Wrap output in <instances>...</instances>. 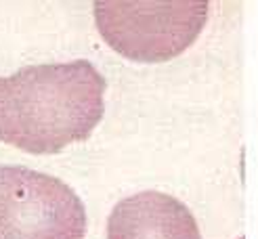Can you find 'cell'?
<instances>
[{
    "mask_svg": "<svg viewBox=\"0 0 258 239\" xmlns=\"http://www.w3.org/2000/svg\"><path fill=\"white\" fill-rule=\"evenodd\" d=\"M105 88L84 59L28 65L0 78V141L36 155L86 141L105 113Z\"/></svg>",
    "mask_w": 258,
    "mask_h": 239,
    "instance_id": "6da1fadb",
    "label": "cell"
},
{
    "mask_svg": "<svg viewBox=\"0 0 258 239\" xmlns=\"http://www.w3.org/2000/svg\"><path fill=\"white\" fill-rule=\"evenodd\" d=\"M208 3L170 0H99L95 21L99 34L115 53L131 61L162 63L187 50L208 19Z\"/></svg>",
    "mask_w": 258,
    "mask_h": 239,
    "instance_id": "7a4b0ae2",
    "label": "cell"
},
{
    "mask_svg": "<svg viewBox=\"0 0 258 239\" xmlns=\"http://www.w3.org/2000/svg\"><path fill=\"white\" fill-rule=\"evenodd\" d=\"M86 210L70 185L23 166H0V239H82Z\"/></svg>",
    "mask_w": 258,
    "mask_h": 239,
    "instance_id": "3957f363",
    "label": "cell"
},
{
    "mask_svg": "<svg viewBox=\"0 0 258 239\" xmlns=\"http://www.w3.org/2000/svg\"><path fill=\"white\" fill-rule=\"evenodd\" d=\"M107 239H202L198 220L176 197L141 191L113 206Z\"/></svg>",
    "mask_w": 258,
    "mask_h": 239,
    "instance_id": "277c9868",
    "label": "cell"
}]
</instances>
